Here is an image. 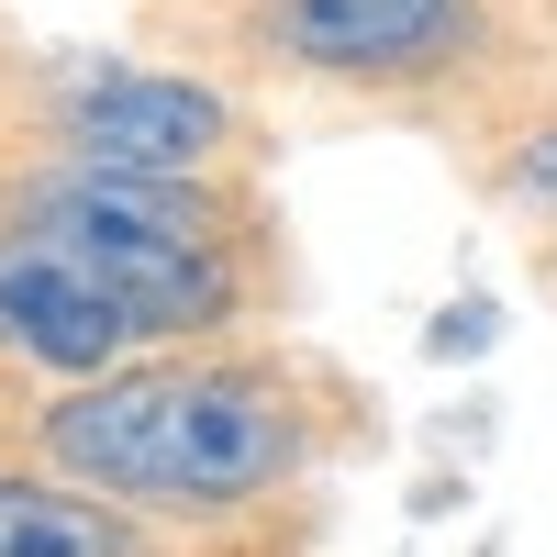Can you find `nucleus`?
Here are the masks:
<instances>
[{
	"label": "nucleus",
	"instance_id": "nucleus-5",
	"mask_svg": "<svg viewBox=\"0 0 557 557\" xmlns=\"http://www.w3.org/2000/svg\"><path fill=\"white\" fill-rule=\"evenodd\" d=\"M457 0H268V34L312 67H412L435 57Z\"/></svg>",
	"mask_w": 557,
	"mask_h": 557
},
{
	"label": "nucleus",
	"instance_id": "nucleus-1",
	"mask_svg": "<svg viewBox=\"0 0 557 557\" xmlns=\"http://www.w3.org/2000/svg\"><path fill=\"white\" fill-rule=\"evenodd\" d=\"M45 446L67 457L89 491H157V502H235L257 480H278L290 424L257 380L223 368H146V380H89Z\"/></svg>",
	"mask_w": 557,
	"mask_h": 557
},
{
	"label": "nucleus",
	"instance_id": "nucleus-6",
	"mask_svg": "<svg viewBox=\"0 0 557 557\" xmlns=\"http://www.w3.org/2000/svg\"><path fill=\"white\" fill-rule=\"evenodd\" d=\"M0 557H134L101 502H57L34 480H0Z\"/></svg>",
	"mask_w": 557,
	"mask_h": 557
},
{
	"label": "nucleus",
	"instance_id": "nucleus-7",
	"mask_svg": "<svg viewBox=\"0 0 557 557\" xmlns=\"http://www.w3.org/2000/svg\"><path fill=\"white\" fill-rule=\"evenodd\" d=\"M524 190H535V201H557V134H546V146L524 157Z\"/></svg>",
	"mask_w": 557,
	"mask_h": 557
},
{
	"label": "nucleus",
	"instance_id": "nucleus-3",
	"mask_svg": "<svg viewBox=\"0 0 557 557\" xmlns=\"http://www.w3.org/2000/svg\"><path fill=\"white\" fill-rule=\"evenodd\" d=\"M67 134L101 178H178L223 146V101L178 89V78H101V89H78Z\"/></svg>",
	"mask_w": 557,
	"mask_h": 557
},
{
	"label": "nucleus",
	"instance_id": "nucleus-4",
	"mask_svg": "<svg viewBox=\"0 0 557 557\" xmlns=\"http://www.w3.org/2000/svg\"><path fill=\"white\" fill-rule=\"evenodd\" d=\"M0 323L45 357V368H101L134 323H123V301L101 290V278H78L45 235H23V246H0Z\"/></svg>",
	"mask_w": 557,
	"mask_h": 557
},
{
	"label": "nucleus",
	"instance_id": "nucleus-2",
	"mask_svg": "<svg viewBox=\"0 0 557 557\" xmlns=\"http://www.w3.org/2000/svg\"><path fill=\"white\" fill-rule=\"evenodd\" d=\"M34 235L57 246L78 278H101L134 335H178V323L223 312L212 223L178 201V178H101L89 168V178H67V190L34 201Z\"/></svg>",
	"mask_w": 557,
	"mask_h": 557
}]
</instances>
